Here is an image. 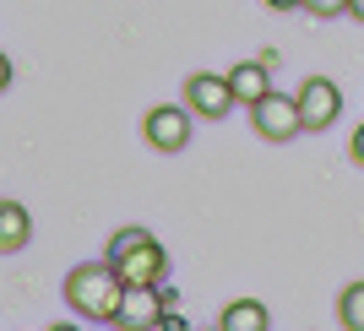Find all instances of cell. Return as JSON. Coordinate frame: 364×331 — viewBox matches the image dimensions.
<instances>
[{"instance_id": "obj_10", "label": "cell", "mask_w": 364, "mask_h": 331, "mask_svg": "<svg viewBox=\"0 0 364 331\" xmlns=\"http://www.w3.org/2000/svg\"><path fill=\"white\" fill-rule=\"evenodd\" d=\"M218 331H272V315H267L261 299H234L218 315Z\"/></svg>"}, {"instance_id": "obj_6", "label": "cell", "mask_w": 364, "mask_h": 331, "mask_svg": "<svg viewBox=\"0 0 364 331\" xmlns=\"http://www.w3.org/2000/svg\"><path fill=\"white\" fill-rule=\"evenodd\" d=\"M109 261V256H104ZM114 271L125 277V288H158L164 283V271H168V250L158 239H147V244H136L131 256H120L114 261Z\"/></svg>"}, {"instance_id": "obj_17", "label": "cell", "mask_w": 364, "mask_h": 331, "mask_svg": "<svg viewBox=\"0 0 364 331\" xmlns=\"http://www.w3.org/2000/svg\"><path fill=\"white\" fill-rule=\"evenodd\" d=\"M348 16H359V22H364V0H353V6H348Z\"/></svg>"}, {"instance_id": "obj_18", "label": "cell", "mask_w": 364, "mask_h": 331, "mask_svg": "<svg viewBox=\"0 0 364 331\" xmlns=\"http://www.w3.org/2000/svg\"><path fill=\"white\" fill-rule=\"evenodd\" d=\"M49 331H82V326H76V320H60V326H49Z\"/></svg>"}, {"instance_id": "obj_3", "label": "cell", "mask_w": 364, "mask_h": 331, "mask_svg": "<svg viewBox=\"0 0 364 331\" xmlns=\"http://www.w3.org/2000/svg\"><path fill=\"white\" fill-rule=\"evenodd\" d=\"M191 104H158L147 109V120H141V136H147L152 152H185V141H191Z\"/></svg>"}, {"instance_id": "obj_15", "label": "cell", "mask_w": 364, "mask_h": 331, "mask_svg": "<svg viewBox=\"0 0 364 331\" xmlns=\"http://www.w3.org/2000/svg\"><path fill=\"white\" fill-rule=\"evenodd\" d=\"M353 163H364V125L353 131Z\"/></svg>"}, {"instance_id": "obj_5", "label": "cell", "mask_w": 364, "mask_h": 331, "mask_svg": "<svg viewBox=\"0 0 364 331\" xmlns=\"http://www.w3.org/2000/svg\"><path fill=\"white\" fill-rule=\"evenodd\" d=\"M294 98H299L304 131H326V125H337V114H343V87H337L332 76H310Z\"/></svg>"}, {"instance_id": "obj_16", "label": "cell", "mask_w": 364, "mask_h": 331, "mask_svg": "<svg viewBox=\"0 0 364 331\" xmlns=\"http://www.w3.org/2000/svg\"><path fill=\"white\" fill-rule=\"evenodd\" d=\"M267 6H272V11H299L304 0H267Z\"/></svg>"}, {"instance_id": "obj_13", "label": "cell", "mask_w": 364, "mask_h": 331, "mask_svg": "<svg viewBox=\"0 0 364 331\" xmlns=\"http://www.w3.org/2000/svg\"><path fill=\"white\" fill-rule=\"evenodd\" d=\"M353 0H304V11L310 16H321V22H332V16H343Z\"/></svg>"}, {"instance_id": "obj_1", "label": "cell", "mask_w": 364, "mask_h": 331, "mask_svg": "<svg viewBox=\"0 0 364 331\" xmlns=\"http://www.w3.org/2000/svg\"><path fill=\"white\" fill-rule=\"evenodd\" d=\"M60 293L82 320H109L114 326V315H120V304H125V277L114 271V261H87V266L65 271Z\"/></svg>"}, {"instance_id": "obj_7", "label": "cell", "mask_w": 364, "mask_h": 331, "mask_svg": "<svg viewBox=\"0 0 364 331\" xmlns=\"http://www.w3.org/2000/svg\"><path fill=\"white\" fill-rule=\"evenodd\" d=\"M164 293L158 288H125V304L120 315H114V326L120 331H158V320H164Z\"/></svg>"}, {"instance_id": "obj_9", "label": "cell", "mask_w": 364, "mask_h": 331, "mask_svg": "<svg viewBox=\"0 0 364 331\" xmlns=\"http://www.w3.org/2000/svg\"><path fill=\"white\" fill-rule=\"evenodd\" d=\"M33 239V217L22 201H0V250L6 256H16V250H28Z\"/></svg>"}, {"instance_id": "obj_14", "label": "cell", "mask_w": 364, "mask_h": 331, "mask_svg": "<svg viewBox=\"0 0 364 331\" xmlns=\"http://www.w3.org/2000/svg\"><path fill=\"white\" fill-rule=\"evenodd\" d=\"M158 331H191V320H185V315H180V310H168V315H164V320H158Z\"/></svg>"}, {"instance_id": "obj_11", "label": "cell", "mask_w": 364, "mask_h": 331, "mask_svg": "<svg viewBox=\"0 0 364 331\" xmlns=\"http://www.w3.org/2000/svg\"><path fill=\"white\" fill-rule=\"evenodd\" d=\"M337 320H343V331H364V283L343 288V299H337Z\"/></svg>"}, {"instance_id": "obj_12", "label": "cell", "mask_w": 364, "mask_h": 331, "mask_svg": "<svg viewBox=\"0 0 364 331\" xmlns=\"http://www.w3.org/2000/svg\"><path fill=\"white\" fill-rule=\"evenodd\" d=\"M147 239H152L147 228H120V234L109 239V250H104V256H109V261H120V256H131V250H136V244H147Z\"/></svg>"}, {"instance_id": "obj_2", "label": "cell", "mask_w": 364, "mask_h": 331, "mask_svg": "<svg viewBox=\"0 0 364 331\" xmlns=\"http://www.w3.org/2000/svg\"><path fill=\"white\" fill-rule=\"evenodd\" d=\"M185 104H191V114H201V120H223V114L240 109V98H234L228 71H196V76H185Z\"/></svg>"}, {"instance_id": "obj_4", "label": "cell", "mask_w": 364, "mask_h": 331, "mask_svg": "<svg viewBox=\"0 0 364 331\" xmlns=\"http://www.w3.org/2000/svg\"><path fill=\"white\" fill-rule=\"evenodd\" d=\"M250 120H256V131L267 136V141H294V136L304 131V114H299V98H283V92H267L256 109H250Z\"/></svg>"}, {"instance_id": "obj_8", "label": "cell", "mask_w": 364, "mask_h": 331, "mask_svg": "<svg viewBox=\"0 0 364 331\" xmlns=\"http://www.w3.org/2000/svg\"><path fill=\"white\" fill-rule=\"evenodd\" d=\"M228 82H234V98H240L245 109H256L267 92H272V65L267 60H240L234 71H228Z\"/></svg>"}]
</instances>
